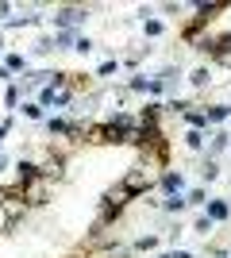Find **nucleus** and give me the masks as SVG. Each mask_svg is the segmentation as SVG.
<instances>
[{
  "mask_svg": "<svg viewBox=\"0 0 231 258\" xmlns=\"http://www.w3.org/2000/svg\"><path fill=\"white\" fill-rule=\"evenodd\" d=\"M227 147H231V135L216 131V135H212V143H208V154H204V158H216V154H223Z\"/></svg>",
  "mask_w": 231,
  "mask_h": 258,
  "instance_id": "nucleus-11",
  "label": "nucleus"
},
{
  "mask_svg": "<svg viewBox=\"0 0 231 258\" xmlns=\"http://www.w3.org/2000/svg\"><path fill=\"white\" fill-rule=\"evenodd\" d=\"M0 208H4V220H8V227H16L23 216L31 212V208H27V201H23V193H20V185L0 189Z\"/></svg>",
  "mask_w": 231,
  "mask_h": 258,
  "instance_id": "nucleus-1",
  "label": "nucleus"
},
{
  "mask_svg": "<svg viewBox=\"0 0 231 258\" xmlns=\"http://www.w3.org/2000/svg\"><path fill=\"white\" fill-rule=\"evenodd\" d=\"M189 85H193V89H208L212 85V70H208V66H197V70L189 74Z\"/></svg>",
  "mask_w": 231,
  "mask_h": 258,
  "instance_id": "nucleus-10",
  "label": "nucleus"
},
{
  "mask_svg": "<svg viewBox=\"0 0 231 258\" xmlns=\"http://www.w3.org/2000/svg\"><path fill=\"white\" fill-rule=\"evenodd\" d=\"M54 50V39H39V43H35V54H50Z\"/></svg>",
  "mask_w": 231,
  "mask_h": 258,
  "instance_id": "nucleus-26",
  "label": "nucleus"
},
{
  "mask_svg": "<svg viewBox=\"0 0 231 258\" xmlns=\"http://www.w3.org/2000/svg\"><path fill=\"white\" fill-rule=\"evenodd\" d=\"M73 43H77L73 31H58L54 35V50H73Z\"/></svg>",
  "mask_w": 231,
  "mask_h": 258,
  "instance_id": "nucleus-14",
  "label": "nucleus"
},
{
  "mask_svg": "<svg viewBox=\"0 0 231 258\" xmlns=\"http://www.w3.org/2000/svg\"><path fill=\"white\" fill-rule=\"evenodd\" d=\"M127 89H131V93H150V77H131Z\"/></svg>",
  "mask_w": 231,
  "mask_h": 258,
  "instance_id": "nucleus-17",
  "label": "nucleus"
},
{
  "mask_svg": "<svg viewBox=\"0 0 231 258\" xmlns=\"http://www.w3.org/2000/svg\"><path fill=\"white\" fill-rule=\"evenodd\" d=\"M16 177H20V185H27L31 177H39V166H35L31 158H20L16 162Z\"/></svg>",
  "mask_w": 231,
  "mask_h": 258,
  "instance_id": "nucleus-8",
  "label": "nucleus"
},
{
  "mask_svg": "<svg viewBox=\"0 0 231 258\" xmlns=\"http://www.w3.org/2000/svg\"><path fill=\"white\" fill-rule=\"evenodd\" d=\"M4 70H8L12 77L20 74V70H23V74H27V58H23V54H8V58H4Z\"/></svg>",
  "mask_w": 231,
  "mask_h": 258,
  "instance_id": "nucleus-13",
  "label": "nucleus"
},
{
  "mask_svg": "<svg viewBox=\"0 0 231 258\" xmlns=\"http://www.w3.org/2000/svg\"><path fill=\"white\" fill-rule=\"evenodd\" d=\"M39 20H43L39 12H23V16H12L4 27H31V23H39Z\"/></svg>",
  "mask_w": 231,
  "mask_h": 258,
  "instance_id": "nucleus-12",
  "label": "nucleus"
},
{
  "mask_svg": "<svg viewBox=\"0 0 231 258\" xmlns=\"http://www.w3.org/2000/svg\"><path fill=\"white\" fill-rule=\"evenodd\" d=\"M8 12H12V4H4V0H0V20H8Z\"/></svg>",
  "mask_w": 231,
  "mask_h": 258,
  "instance_id": "nucleus-29",
  "label": "nucleus"
},
{
  "mask_svg": "<svg viewBox=\"0 0 231 258\" xmlns=\"http://www.w3.org/2000/svg\"><path fill=\"white\" fill-rule=\"evenodd\" d=\"M120 185H123V189H127L131 197H135V201H139V197H143L146 189L154 185V173H146L143 166H131V170L123 173V181H120Z\"/></svg>",
  "mask_w": 231,
  "mask_h": 258,
  "instance_id": "nucleus-3",
  "label": "nucleus"
},
{
  "mask_svg": "<svg viewBox=\"0 0 231 258\" xmlns=\"http://www.w3.org/2000/svg\"><path fill=\"white\" fill-rule=\"evenodd\" d=\"M0 170H4V154H0Z\"/></svg>",
  "mask_w": 231,
  "mask_h": 258,
  "instance_id": "nucleus-31",
  "label": "nucleus"
},
{
  "mask_svg": "<svg viewBox=\"0 0 231 258\" xmlns=\"http://www.w3.org/2000/svg\"><path fill=\"white\" fill-rule=\"evenodd\" d=\"M204 216H208L212 224H223V220L231 216V205L227 201H208V205H204Z\"/></svg>",
  "mask_w": 231,
  "mask_h": 258,
  "instance_id": "nucleus-6",
  "label": "nucleus"
},
{
  "mask_svg": "<svg viewBox=\"0 0 231 258\" xmlns=\"http://www.w3.org/2000/svg\"><path fill=\"white\" fill-rule=\"evenodd\" d=\"M116 66H120V62H116V58H108V62L100 66V77H108V74H116Z\"/></svg>",
  "mask_w": 231,
  "mask_h": 258,
  "instance_id": "nucleus-27",
  "label": "nucleus"
},
{
  "mask_svg": "<svg viewBox=\"0 0 231 258\" xmlns=\"http://www.w3.org/2000/svg\"><path fill=\"white\" fill-rule=\"evenodd\" d=\"M200 177H204V181H216V177H220V166H216V158H204V162H200Z\"/></svg>",
  "mask_w": 231,
  "mask_h": 258,
  "instance_id": "nucleus-15",
  "label": "nucleus"
},
{
  "mask_svg": "<svg viewBox=\"0 0 231 258\" xmlns=\"http://www.w3.org/2000/svg\"><path fill=\"white\" fill-rule=\"evenodd\" d=\"M185 201H189V205H208V201H204V189H189Z\"/></svg>",
  "mask_w": 231,
  "mask_h": 258,
  "instance_id": "nucleus-25",
  "label": "nucleus"
},
{
  "mask_svg": "<svg viewBox=\"0 0 231 258\" xmlns=\"http://www.w3.org/2000/svg\"><path fill=\"white\" fill-rule=\"evenodd\" d=\"M4 104H8V108H20V85H8V93H4Z\"/></svg>",
  "mask_w": 231,
  "mask_h": 258,
  "instance_id": "nucleus-19",
  "label": "nucleus"
},
{
  "mask_svg": "<svg viewBox=\"0 0 231 258\" xmlns=\"http://www.w3.org/2000/svg\"><path fill=\"white\" fill-rule=\"evenodd\" d=\"M50 185H54V181H46V177H31L27 185H20V193H23V201H27V208H43L46 201H50Z\"/></svg>",
  "mask_w": 231,
  "mask_h": 258,
  "instance_id": "nucleus-2",
  "label": "nucleus"
},
{
  "mask_svg": "<svg viewBox=\"0 0 231 258\" xmlns=\"http://www.w3.org/2000/svg\"><path fill=\"white\" fill-rule=\"evenodd\" d=\"M143 31L150 35V39H154V35H162V20H143Z\"/></svg>",
  "mask_w": 231,
  "mask_h": 258,
  "instance_id": "nucleus-24",
  "label": "nucleus"
},
{
  "mask_svg": "<svg viewBox=\"0 0 231 258\" xmlns=\"http://www.w3.org/2000/svg\"><path fill=\"white\" fill-rule=\"evenodd\" d=\"M0 50H4V35H0Z\"/></svg>",
  "mask_w": 231,
  "mask_h": 258,
  "instance_id": "nucleus-30",
  "label": "nucleus"
},
{
  "mask_svg": "<svg viewBox=\"0 0 231 258\" xmlns=\"http://www.w3.org/2000/svg\"><path fill=\"white\" fill-rule=\"evenodd\" d=\"M73 50H77V54H89V50H93V39H89V35H77Z\"/></svg>",
  "mask_w": 231,
  "mask_h": 258,
  "instance_id": "nucleus-22",
  "label": "nucleus"
},
{
  "mask_svg": "<svg viewBox=\"0 0 231 258\" xmlns=\"http://www.w3.org/2000/svg\"><path fill=\"white\" fill-rule=\"evenodd\" d=\"M193 231H197V235H208V231H212V220H208V216H197Z\"/></svg>",
  "mask_w": 231,
  "mask_h": 258,
  "instance_id": "nucleus-21",
  "label": "nucleus"
},
{
  "mask_svg": "<svg viewBox=\"0 0 231 258\" xmlns=\"http://www.w3.org/2000/svg\"><path fill=\"white\" fill-rule=\"evenodd\" d=\"M158 247V235H139L135 239V250H154Z\"/></svg>",
  "mask_w": 231,
  "mask_h": 258,
  "instance_id": "nucleus-18",
  "label": "nucleus"
},
{
  "mask_svg": "<svg viewBox=\"0 0 231 258\" xmlns=\"http://www.w3.org/2000/svg\"><path fill=\"white\" fill-rule=\"evenodd\" d=\"M185 147H189V151H204V131H193V127H189L185 131Z\"/></svg>",
  "mask_w": 231,
  "mask_h": 258,
  "instance_id": "nucleus-16",
  "label": "nucleus"
},
{
  "mask_svg": "<svg viewBox=\"0 0 231 258\" xmlns=\"http://www.w3.org/2000/svg\"><path fill=\"white\" fill-rule=\"evenodd\" d=\"M85 20H89V8H81V4H66V8L54 12L58 31H69V27H77V23H85Z\"/></svg>",
  "mask_w": 231,
  "mask_h": 258,
  "instance_id": "nucleus-4",
  "label": "nucleus"
},
{
  "mask_svg": "<svg viewBox=\"0 0 231 258\" xmlns=\"http://www.w3.org/2000/svg\"><path fill=\"white\" fill-rule=\"evenodd\" d=\"M46 131H50V135H62V139H66L69 131H73V119H62V116H50V119H46Z\"/></svg>",
  "mask_w": 231,
  "mask_h": 258,
  "instance_id": "nucleus-9",
  "label": "nucleus"
},
{
  "mask_svg": "<svg viewBox=\"0 0 231 258\" xmlns=\"http://www.w3.org/2000/svg\"><path fill=\"white\" fill-rule=\"evenodd\" d=\"M158 185H162V193H166V197H174V193H185V173H181V170H162Z\"/></svg>",
  "mask_w": 231,
  "mask_h": 258,
  "instance_id": "nucleus-5",
  "label": "nucleus"
},
{
  "mask_svg": "<svg viewBox=\"0 0 231 258\" xmlns=\"http://www.w3.org/2000/svg\"><path fill=\"white\" fill-rule=\"evenodd\" d=\"M166 258H193V254H189V250H170Z\"/></svg>",
  "mask_w": 231,
  "mask_h": 258,
  "instance_id": "nucleus-28",
  "label": "nucleus"
},
{
  "mask_svg": "<svg viewBox=\"0 0 231 258\" xmlns=\"http://www.w3.org/2000/svg\"><path fill=\"white\" fill-rule=\"evenodd\" d=\"M23 116H27V119H43V108H39V100L23 104Z\"/></svg>",
  "mask_w": 231,
  "mask_h": 258,
  "instance_id": "nucleus-20",
  "label": "nucleus"
},
{
  "mask_svg": "<svg viewBox=\"0 0 231 258\" xmlns=\"http://www.w3.org/2000/svg\"><path fill=\"white\" fill-rule=\"evenodd\" d=\"M227 116H231V104H227Z\"/></svg>",
  "mask_w": 231,
  "mask_h": 258,
  "instance_id": "nucleus-32",
  "label": "nucleus"
},
{
  "mask_svg": "<svg viewBox=\"0 0 231 258\" xmlns=\"http://www.w3.org/2000/svg\"><path fill=\"white\" fill-rule=\"evenodd\" d=\"M185 208H189L185 193H174V197H166V201H162V212H166V216H181Z\"/></svg>",
  "mask_w": 231,
  "mask_h": 258,
  "instance_id": "nucleus-7",
  "label": "nucleus"
},
{
  "mask_svg": "<svg viewBox=\"0 0 231 258\" xmlns=\"http://www.w3.org/2000/svg\"><path fill=\"white\" fill-rule=\"evenodd\" d=\"M223 116H227V104H216V108H208V123H220Z\"/></svg>",
  "mask_w": 231,
  "mask_h": 258,
  "instance_id": "nucleus-23",
  "label": "nucleus"
}]
</instances>
